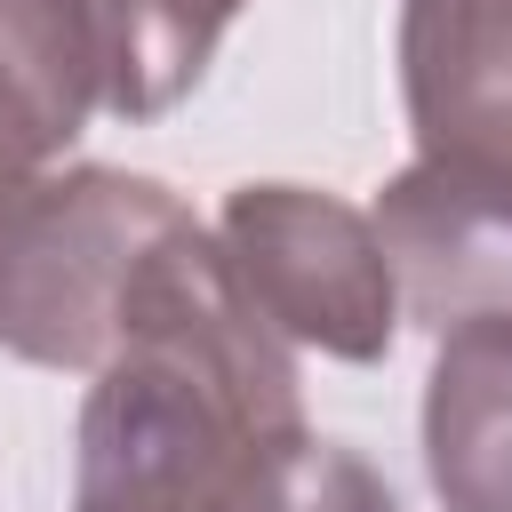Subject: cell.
Segmentation results:
<instances>
[{"label": "cell", "instance_id": "1", "mask_svg": "<svg viewBox=\"0 0 512 512\" xmlns=\"http://www.w3.org/2000/svg\"><path fill=\"white\" fill-rule=\"evenodd\" d=\"M304 432L296 344L248 304L224 240L168 232L72 424V512H232L248 472Z\"/></svg>", "mask_w": 512, "mask_h": 512}, {"label": "cell", "instance_id": "2", "mask_svg": "<svg viewBox=\"0 0 512 512\" xmlns=\"http://www.w3.org/2000/svg\"><path fill=\"white\" fill-rule=\"evenodd\" d=\"M192 208L136 168H56L0 208V352L64 376H96L120 352L128 288L144 256L184 232Z\"/></svg>", "mask_w": 512, "mask_h": 512}, {"label": "cell", "instance_id": "3", "mask_svg": "<svg viewBox=\"0 0 512 512\" xmlns=\"http://www.w3.org/2000/svg\"><path fill=\"white\" fill-rule=\"evenodd\" d=\"M216 240L280 344L376 368L400 336V280L376 216L320 184H232Z\"/></svg>", "mask_w": 512, "mask_h": 512}, {"label": "cell", "instance_id": "4", "mask_svg": "<svg viewBox=\"0 0 512 512\" xmlns=\"http://www.w3.org/2000/svg\"><path fill=\"white\" fill-rule=\"evenodd\" d=\"M376 240L400 280V320L448 336L512 312V176L464 160H408L376 192Z\"/></svg>", "mask_w": 512, "mask_h": 512}, {"label": "cell", "instance_id": "5", "mask_svg": "<svg viewBox=\"0 0 512 512\" xmlns=\"http://www.w3.org/2000/svg\"><path fill=\"white\" fill-rule=\"evenodd\" d=\"M392 48L416 160L512 176V0H400Z\"/></svg>", "mask_w": 512, "mask_h": 512}, {"label": "cell", "instance_id": "6", "mask_svg": "<svg viewBox=\"0 0 512 512\" xmlns=\"http://www.w3.org/2000/svg\"><path fill=\"white\" fill-rule=\"evenodd\" d=\"M104 112V56L80 0H0V208L56 176Z\"/></svg>", "mask_w": 512, "mask_h": 512}, {"label": "cell", "instance_id": "7", "mask_svg": "<svg viewBox=\"0 0 512 512\" xmlns=\"http://www.w3.org/2000/svg\"><path fill=\"white\" fill-rule=\"evenodd\" d=\"M424 480L440 512H512V312L440 336L424 376Z\"/></svg>", "mask_w": 512, "mask_h": 512}, {"label": "cell", "instance_id": "8", "mask_svg": "<svg viewBox=\"0 0 512 512\" xmlns=\"http://www.w3.org/2000/svg\"><path fill=\"white\" fill-rule=\"evenodd\" d=\"M80 8L104 56V112L136 128L176 112L208 80L216 40L248 0H80Z\"/></svg>", "mask_w": 512, "mask_h": 512}, {"label": "cell", "instance_id": "9", "mask_svg": "<svg viewBox=\"0 0 512 512\" xmlns=\"http://www.w3.org/2000/svg\"><path fill=\"white\" fill-rule=\"evenodd\" d=\"M232 512H400V496H392V480L360 448L320 440L304 424V432H288L248 472V488L232 496Z\"/></svg>", "mask_w": 512, "mask_h": 512}]
</instances>
